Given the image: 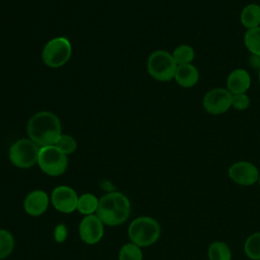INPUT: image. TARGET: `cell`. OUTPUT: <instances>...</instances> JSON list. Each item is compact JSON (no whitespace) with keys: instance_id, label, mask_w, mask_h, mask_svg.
I'll list each match as a JSON object with an SVG mask.
<instances>
[{"instance_id":"obj_11","label":"cell","mask_w":260,"mask_h":260,"mask_svg":"<svg viewBox=\"0 0 260 260\" xmlns=\"http://www.w3.org/2000/svg\"><path fill=\"white\" fill-rule=\"evenodd\" d=\"M230 178L237 184L242 186H251L258 182L259 171L257 167L246 160L233 164L229 169Z\"/></svg>"},{"instance_id":"obj_6","label":"cell","mask_w":260,"mask_h":260,"mask_svg":"<svg viewBox=\"0 0 260 260\" xmlns=\"http://www.w3.org/2000/svg\"><path fill=\"white\" fill-rule=\"evenodd\" d=\"M38 166L48 176L57 177L65 173L68 167V158L55 145L40 148Z\"/></svg>"},{"instance_id":"obj_4","label":"cell","mask_w":260,"mask_h":260,"mask_svg":"<svg viewBox=\"0 0 260 260\" xmlns=\"http://www.w3.org/2000/svg\"><path fill=\"white\" fill-rule=\"evenodd\" d=\"M177 66L172 53L165 50L152 52L147 59V71L149 75L153 79L161 82L174 79Z\"/></svg>"},{"instance_id":"obj_24","label":"cell","mask_w":260,"mask_h":260,"mask_svg":"<svg viewBox=\"0 0 260 260\" xmlns=\"http://www.w3.org/2000/svg\"><path fill=\"white\" fill-rule=\"evenodd\" d=\"M251 105V101L248 94L246 93H238L233 94L232 98V108L237 111H245Z\"/></svg>"},{"instance_id":"obj_19","label":"cell","mask_w":260,"mask_h":260,"mask_svg":"<svg viewBox=\"0 0 260 260\" xmlns=\"http://www.w3.org/2000/svg\"><path fill=\"white\" fill-rule=\"evenodd\" d=\"M172 56L177 65L191 64L195 58V51L191 46L183 44L173 51Z\"/></svg>"},{"instance_id":"obj_8","label":"cell","mask_w":260,"mask_h":260,"mask_svg":"<svg viewBox=\"0 0 260 260\" xmlns=\"http://www.w3.org/2000/svg\"><path fill=\"white\" fill-rule=\"evenodd\" d=\"M233 94L223 87H215L208 90L202 100V106L209 115H221L232 108Z\"/></svg>"},{"instance_id":"obj_12","label":"cell","mask_w":260,"mask_h":260,"mask_svg":"<svg viewBox=\"0 0 260 260\" xmlns=\"http://www.w3.org/2000/svg\"><path fill=\"white\" fill-rule=\"evenodd\" d=\"M50 198L43 190H34L29 192L23 201L24 211L31 216H40L46 212L49 206Z\"/></svg>"},{"instance_id":"obj_13","label":"cell","mask_w":260,"mask_h":260,"mask_svg":"<svg viewBox=\"0 0 260 260\" xmlns=\"http://www.w3.org/2000/svg\"><path fill=\"white\" fill-rule=\"evenodd\" d=\"M251 85V76L243 68L233 70L226 78V89L232 94L246 93Z\"/></svg>"},{"instance_id":"obj_16","label":"cell","mask_w":260,"mask_h":260,"mask_svg":"<svg viewBox=\"0 0 260 260\" xmlns=\"http://www.w3.org/2000/svg\"><path fill=\"white\" fill-rule=\"evenodd\" d=\"M98 197L91 193H83L78 196L77 210L83 215L95 214L99 206Z\"/></svg>"},{"instance_id":"obj_1","label":"cell","mask_w":260,"mask_h":260,"mask_svg":"<svg viewBox=\"0 0 260 260\" xmlns=\"http://www.w3.org/2000/svg\"><path fill=\"white\" fill-rule=\"evenodd\" d=\"M61 122L52 112L36 113L27 122L26 132L31 141L40 147L54 145L61 133Z\"/></svg>"},{"instance_id":"obj_25","label":"cell","mask_w":260,"mask_h":260,"mask_svg":"<svg viewBox=\"0 0 260 260\" xmlns=\"http://www.w3.org/2000/svg\"><path fill=\"white\" fill-rule=\"evenodd\" d=\"M68 236L67 226L64 223H59L54 229V239L57 243H63Z\"/></svg>"},{"instance_id":"obj_15","label":"cell","mask_w":260,"mask_h":260,"mask_svg":"<svg viewBox=\"0 0 260 260\" xmlns=\"http://www.w3.org/2000/svg\"><path fill=\"white\" fill-rule=\"evenodd\" d=\"M240 21L247 29L260 26V5L257 3L247 4L241 11Z\"/></svg>"},{"instance_id":"obj_22","label":"cell","mask_w":260,"mask_h":260,"mask_svg":"<svg viewBox=\"0 0 260 260\" xmlns=\"http://www.w3.org/2000/svg\"><path fill=\"white\" fill-rule=\"evenodd\" d=\"M143 254L141 248L132 242L122 246L119 252V260H142Z\"/></svg>"},{"instance_id":"obj_5","label":"cell","mask_w":260,"mask_h":260,"mask_svg":"<svg viewBox=\"0 0 260 260\" xmlns=\"http://www.w3.org/2000/svg\"><path fill=\"white\" fill-rule=\"evenodd\" d=\"M72 53L70 41L65 37H57L50 40L42 52L43 62L51 68H58L65 65Z\"/></svg>"},{"instance_id":"obj_10","label":"cell","mask_w":260,"mask_h":260,"mask_svg":"<svg viewBox=\"0 0 260 260\" xmlns=\"http://www.w3.org/2000/svg\"><path fill=\"white\" fill-rule=\"evenodd\" d=\"M104 223L96 214L86 215L79 223V237L87 245L99 243L104 236Z\"/></svg>"},{"instance_id":"obj_3","label":"cell","mask_w":260,"mask_h":260,"mask_svg":"<svg viewBox=\"0 0 260 260\" xmlns=\"http://www.w3.org/2000/svg\"><path fill=\"white\" fill-rule=\"evenodd\" d=\"M130 241L140 248L153 245L160 236L158 222L150 216H139L133 219L128 228Z\"/></svg>"},{"instance_id":"obj_27","label":"cell","mask_w":260,"mask_h":260,"mask_svg":"<svg viewBox=\"0 0 260 260\" xmlns=\"http://www.w3.org/2000/svg\"><path fill=\"white\" fill-rule=\"evenodd\" d=\"M258 80H259V83H260V70L258 71Z\"/></svg>"},{"instance_id":"obj_26","label":"cell","mask_w":260,"mask_h":260,"mask_svg":"<svg viewBox=\"0 0 260 260\" xmlns=\"http://www.w3.org/2000/svg\"><path fill=\"white\" fill-rule=\"evenodd\" d=\"M250 66H252L256 70H260V56L251 55L250 57Z\"/></svg>"},{"instance_id":"obj_17","label":"cell","mask_w":260,"mask_h":260,"mask_svg":"<svg viewBox=\"0 0 260 260\" xmlns=\"http://www.w3.org/2000/svg\"><path fill=\"white\" fill-rule=\"evenodd\" d=\"M208 258L209 260H231L232 253L231 249L224 242L215 241L208 247Z\"/></svg>"},{"instance_id":"obj_9","label":"cell","mask_w":260,"mask_h":260,"mask_svg":"<svg viewBox=\"0 0 260 260\" xmlns=\"http://www.w3.org/2000/svg\"><path fill=\"white\" fill-rule=\"evenodd\" d=\"M78 196L69 186H57L51 194V202L56 210L62 213H71L77 209Z\"/></svg>"},{"instance_id":"obj_23","label":"cell","mask_w":260,"mask_h":260,"mask_svg":"<svg viewBox=\"0 0 260 260\" xmlns=\"http://www.w3.org/2000/svg\"><path fill=\"white\" fill-rule=\"evenodd\" d=\"M54 145L66 155L73 153L77 148L76 140L71 135L68 134H61Z\"/></svg>"},{"instance_id":"obj_18","label":"cell","mask_w":260,"mask_h":260,"mask_svg":"<svg viewBox=\"0 0 260 260\" xmlns=\"http://www.w3.org/2000/svg\"><path fill=\"white\" fill-rule=\"evenodd\" d=\"M244 45L251 55L260 56V26L246 30L244 35Z\"/></svg>"},{"instance_id":"obj_28","label":"cell","mask_w":260,"mask_h":260,"mask_svg":"<svg viewBox=\"0 0 260 260\" xmlns=\"http://www.w3.org/2000/svg\"><path fill=\"white\" fill-rule=\"evenodd\" d=\"M258 184H259V187H260V176H259V179H258Z\"/></svg>"},{"instance_id":"obj_21","label":"cell","mask_w":260,"mask_h":260,"mask_svg":"<svg viewBox=\"0 0 260 260\" xmlns=\"http://www.w3.org/2000/svg\"><path fill=\"white\" fill-rule=\"evenodd\" d=\"M14 238L6 230L0 229V260L8 257L14 249Z\"/></svg>"},{"instance_id":"obj_14","label":"cell","mask_w":260,"mask_h":260,"mask_svg":"<svg viewBox=\"0 0 260 260\" xmlns=\"http://www.w3.org/2000/svg\"><path fill=\"white\" fill-rule=\"evenodd\" d=\"M174 79L180 86L184 88H191L195 86L199 80V71L192 63L178 65Z\"/></svg>"},{"instance_id":"obj_2","label":"cell","mask_w":260,"mask_h":260,"mask_svg":"<svg viewBox=\"0 0 260 260\" xmlns=\"http://www.w3.org/2000/svg\"><path fill=\"white\" fill-rule=\"evenodd\" d=\"M131 204L126 195L121 192H110L102 196L95 214L104 224L116 226L129 217Z\"/></svg>"},{"instance_id":"obj_7","label":"cell","mask_w":260,"mask_h":260,"mask_svg":"<svg viewBox=\"0 0 260 260\" xmlns=\"http://www.w3.org/2000/svg\"><path fill=\"white\" fill-rule=\"evenodd\" d=\"M40 146L29 138L15 141L9 149V159L12 165L20 169H28L38 164Z\"/></svg>"},{"instance_id":"obj_20","label":"cell","mask_w":260,"mask_h":260,"mask_svg":"<svg viewBox=\"0 0 260 260\" xmlns=\"http://www.w3.org/2000/svg\"><path fill=\"white\" fill-rule=\"evenodd\" d=\"M244 251L250 259L260 260V233H254L247 238Z\"/></svg>"}]
</instances>
